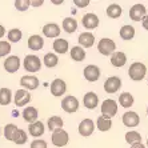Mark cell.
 Returning a JSON list of instances; mask_svg holds the SVG:
<instances>
[{"mask_svg":"<svg viewBox=\"0 0 148 148\" xmlns=\"http://www.w3.org/2000/svg\"><path fill=\"white\" fill-rule=\"evenodd\" d=\"M145 73H147V67L143 64V63H132L128 69V76L131 77L134 82H140L145 77Z\"/></svg>","mask_w":148,"mask_h":148,"instance_id":"obj_1","label":"cell"},{"mask_svg":"<svg viewBox=\"0 0 148 148\" xmlns=\"http://www.w3.org/2000/svg\"><path fill=\"white\" fill-rule=\"evenodd\" d=\"M23 67H24L25 71L35 73V72H38V71H40L41 60L36 55H27L24 58V60H23Z\"/></svg>","mask_w":148,"mask_h":148,"instance_id":"obj_2","label":"cell"},{"mask_svg":"<svg viewBox=\"0 0 148 148\" xmlns=\"http://www.w3.org/2000/svg\"><path fill=\"white\" fill-rule=\"evenodd\" d=\"M116 49V44L112 39H108V38H103L100 39V41L97 43V51L101 53L103 56H108V55H112Z\"/></svg>","mask_w":148,"mask_h":148,"instance_id":"obj_3","label":"cell"},{"mask_svg":"<svg viewBox=\"0 0 148 148\" xmlns=\"http://www.w3.org/2000/svg\"><path fill=\"white\" fill-rule=\"evenodd\" d=\"M101 116L106 119H111L114 117L117 112V103L114 99H107L101 103Z\"/></svg>","mask_w":148,"mask_h":148,"instance_id":"obj_4","label":"cell"},{"mask_svg":"<svg viewBox=\"0 0 148 148\" xmlns=\"http://www.w3.org/2000/svg\"><path fill=\"white\" fill-rule=\"evenodd\" d=\"M51 140L55 147H64V145L68 144L69 135H68V132L64 131V130H58V131L52 132Z\"/></svg>","mask_w":148,"mask_h":148,"instance_id":"obj_5","label":"cell"},{"mask_svg":"<svg viewBox=\"0 0 148 148\" xmlns=\"http://www.w3.org/2000/svg\"><path fill=\"white\" fill-rule=\"evenodd\" d=\"M62 108L63 111H66L67 114H73V112L79 110V100L75 96H72V95L66 96L62 100Z\"/></svg>","mask_w":148,"mask_h":148,"instance_id":"obj_6","label":"cell"},{"mask_svg":"<svg viewBox=\"0 0 148 148\" xmlns=\"http://www.w3.org/2000/svg\"><path fill=\"white\" fill-rule=\"evenodd\" d=\"M104 91L107 93H115L121 88V79L117 76H111L104 82Z\"/></svg>","mask_w":148,"mask_h":148,"instance_id":"obj_7","label":"cell"},{"mask_svg":"<svg viewBox=\"0 0 148 148\" xmlns=\"http://www.w3.org/2000/svg\"><path fill=\"white\" fill-rule=\"evenodd\" d=\"M39 84H40L39 79L34 75H24V76H21V79H20V86L24 90L34 91L39 87Z\"/></svg>","mask_w":148,"mask_h":148,"instance_id":"obj_8","label":"cell"},{"mask_svg":"<svg viewBox=\"0 0 148 148\" xmlns=\"http://www.w3.org/2000/svg\"><path fill=\"white\" fill-rule=\"evenodd\" d=\"M147 15V10L141 3H138L132 5L131 10H130V17H131L134 21H140L143 20Z\"/></svg>","mask_w":148,"mask_h":148,"instance_id":"obj_9","label":"cell"},{"mask_svg":"<svg viewBox=\"0 0 148 148\" xmlns=\"http://www.w3.org/2000/svg\"><path fill=\"white\" fill-rule=\"evenodd\" d=\"M49 90H51V93L53 95V96H56V97L63 96L64 92L67 91V84H66V82L62 80V79H55L51 83Z\"/></svg>","mask_w":148,"mask_h":148,"instance_id":"obj_10","label":"cell"},{"mask_svg":"<svg viewBox=\"0 0 148 148\" xmlns=\"http://www.w3.org/2000/svg\"><path fill=\"white\" fill-rule=\"evenodd\" d=\"M121 121H123V124L125 127H136L140 123V117L134 111H127V112H124L123 117H121Z\"/></svg>","mask_w":148,"mask_h":148,"instance_id":"obj_11","label":"cell"},{"mask_svg":"<svg viewBox=\"0 0 148 148\" xmlns=\"http://www.w3.org/2000/svg\"><path fill=\"white\" fill-rule=\"evenodd\" d=\"M20 68V59L19 56L12 55L8 56L5 60H4V69L10 73H15L17 69Z\"/></svg>","mask_w":148,"mask_h":148,"instance_id":"obj_12","label":"cell"},{"mask_svg":"<svg viewBox=\"0 0 148 148\" xmlns=\"http://www.w3.org/2000/svg\"><path fill=\"white\" fill-rule=\"evenodd\" d=\"M31 101V93L27 90H17L15 93V104L17 107H24Z\"/></svg>","mask_w":148,"mask_h":148,"instance_id":"obj_13","label":"cell"},{"mask_svg":"<svg viewBox=\"0 0 148 148\" xmlns=\"http://www.w3.org/2000/svg\"><path fill=\"white\" fill-rule=\"evenodd\" d=\"M93 131H95V123H93V120H91V119H84V120L80 121L79 134L82 135V136H84V138L91 136V135L93 134Z\"/></svg>","mask_w":148,"mask_h":148,"instance_id":"obj_14","label":"cell"},{"mask_svg":"<svg viewBox=\"0 0 148 148\" xmlns=\"http://www.w3.org/2000/svg\"><path fill=\"white\" fill-rule=\"evenodd\" d=\"M99 23H100L99 17L95 14H86L82 19L83 27L87 28V29H95V28H97Z\"/></svg>","mask_w":148,"mask_h":148,"instance_id":"obj_15","label":"cell"},{"mask_svg":"<svg viewBox=\"0 0 148 148\" xmlns=\"http://www.w3.org/2000/svg\"><path fill=\"white\" fill-rule=\"evenodd\" d=\"M84 77L87 79V82H96L100 77V68L93 64L87 66L84 68Z\"/></svg>","mask_w":148,"mask_h":148,"instance_id":"obj_16","label":"cell"},{"mask_svg":"<svg viewBox=\"0 0 148 148\" xmlns=\"http://www.w3.org/2000/svg\"><path fill=\"white\" fill-rule=\"evenodd\" d=\"M127 63V56L125 53L121 51H115L112 55H111V64L116 68H120V67H124Z\"/></svg>","mask_w":148,"mask_h":148,"instance_id":"obj_17","label":"cell"},{"mask_svg":"<svg viewBox=\"0 0 148 148\" xmlns=\"http://www.w3.org/2000/svg\"><path fill=\"white\" fill-rule=\"evenodd\" d=\"M79 44L82 48H91L95 44V36L91 32H83L79 36Z\"/></svg>","mask_w":148,"mask_h":148,"instance_id":"obj_18","label":"cell"},{"mask_svg":"<svg viewBox=\"0 0 148 148\" xmlns=\"http://www.w3.org/2000/svg\"><path fill=\"white\" fill-rule=\"evenodd\" d=\"M83 103H84V107H86V108H88V110H93V108L97 107V103H99V96H97L95 92H87L86 95H84Z\"/></svg>","mask_w":148,"mask_h":148,"instance_id":"obj_19","label":"cell"},{"mask_svg":"<svg viewBox=\"0 0 148 148\" xmlns=\"http://www.w3.org/2000/svg\"><path fill=\"white\" fill-rule=\"evenodd\" d=\"M28 48L32 49V51H40L44 45V39L39 36V35H32L28 39Z\"/></svg>","mask_w":148,"mask_h":148,"instance_id":"obj_20","label":"cell"},{"mask_svg":"<svg viewBox=\"0 0 148 148\" xmlns=\"http://www.w3.org/2000/svg\"><path fill=\"white\" fill-rule=\"evenodd\" d=\"M43 34L47 38H58L60 35V27H59L56 23H48L43 27Z\"/></svg>","mask_w":148,"mask_h":148,"instance_id":"obj_21","label":"cell"},{"mask_svg":"<svg viewBox=\"0 0 148 148\" xmlns=\"http://www.w3.org/2000/svg\"><path fill=\"white\" fill-rule=\"evenodd\" d=\"M44 131H45L44 124L41 123V121H35V123H31L28 125V132L34 138H40L41 135L44 134Z\"/></svg>","mask_w":148,"mask_h":148,"instance_id":"obj_22","label":"cell"},{"mask_svg":"<svg viewBox=\"0 0 148 148\" xmlns=\"http://www.w3.org/2000/svg\"><path fill=\"white\" fill-rule=\"evenodd\" d=\"M38 116H39V112L35 107H27L23 110V119H24L27 123L31 124V123L38 121Z\"/></svg>","mask_w":148,"mask_h":148,"instance_id":"obj_23","label":"cell"},{"mask_svg":"<svg viewBox=\"0 0 148 148\" xmlns=\"http://www.w3.org/2000/svg\"><path fill=\"white\" fill-rule=\"evenodd\" d=\"M135 103V99L130 92H123L120 93V96H119V104H120L123 108H130L132 107Z\"/></svg>","mask_w":148,"mask_h":148,"instance_id":"obj_24","label":"cell"},{"mask_svg":"<svg viewBox=\"0 0 148 148\" xmlns=\"http://www.w3.org/2000/svg\"><path fill=\"white\" fill-rule=\"evenodd\" d=\"M48 124V130L49 131H58V130H63V119L60 116H51L47 121Z\"/></svg>","mask_w":148,"mask_h":148,"instance_id":"obj_25","label":"cell"},{"mask_svg":"<svg viewBox=\"0 0 148 148\" xmlns=\"http://www.w3.org/2000/svg\"><path fill=\"white\" fill-rule=\"evenodd\" d=\"M69 53H71L72 60H75V62H83V60L86 59V49L82 48L80 45H75V47H72Z\"/></svg>","mask_w":148,"mask_h":148,"instance_id":"obj_26","label":"cell"},{"mask_svg":"<svg viewBox=\"0 0 148 148\" xmlns=\"http://www.w3.org/2000/svg\"><path fill=\"white\" fill-rule=\"evenodd\" d=\"M63 29L67 34H73L77 29V21H76V19H73V17H66L63 20Z\"/></svg>","mask_w":148,"mask_h":148,"instance_id":"obj_27","label":"cell"},{"mask_svg":"<svg viewBox=\"0 0 148 148\" xmlns=\"http://www.w3.org/2000/svg\"><path fill=\"white\" fill-rule=\"evenodd\" d=\"M52 47H53L56 53H66V52L68 51L69 45H68V41H67L66 39H56V40L53 41Z\"/></svg>","mask_w":148,"mask_h":148,"instance_id":"obj_28","label":"cell"},{"mask_svg":"<svg viewBox=\"0 0 148 148\" xmlns=\"http://www.w3.org/2000/svg\"><path fill=\"white\" fill-rule=\"evenodd\" d=\"M96 127H97V130L101 132L110 131L111 127H112V121H111V119H106V117H103L100 115L96 120Z\"/></svg>","mask_w":148,"mask_h":148,"instance_id":"obj_29","label":"cell"},{"mask_svg":"<svg viewBox=\"0 0 148 148\" xmlns=\"http://www.w3.org/2000/svg\"><path fill=\"white\" fill-rule=\"evenodd\" d=\"M120 38L123 39V40H132L135 36V28L132 27V25H123V27L120 28Z\"/></svg>","mask_w":148,"mask_h":148,"instance_id":"obj_30","label":"cell"},{"mask_svg":"<svg viewBox=\"0 0 148 148\" xmlns=\"http://www.w3.org/2000/svg\"><path fill=\"white\" fill-rule=\"evenodd\" d=\"M121 12H123V10H121V7L119 4H111V5L107 7V16L111 17V19H117V17H120Z\"/></svg>","mask_w":148,"mask_h":148,"instance_id":"obj_31","label":"cell"},{"mask_svg":"<svg viewBox=\"0 0 148 148\" xmlns=\"http://www.w3.org/2000/svg\"><path fill=\"white\" fill-rule=\"evenodd\" d=\"M12 99V92L10 88H0V104L1 106H8Z\"/></svg>","mask_w":148,"mask_h":148,"instance_id":"obj_32","label":"cell"},{"mask_svg":"<svg viewBox=\"0 0 148 148\" xmlns=\"http://www.w3.org/2000/svg\"><path fill=\"white\" fill-rule=\"evenodd\" d=\"M125 141L128 144H138V143H141V135L136 131H130L125 134Z\"/></svg>","mask_w":148,"mask_h":148,"instance_id":"obj_33","label":"cell"},{"mask_svg":"<svg viewBox=\"0 0 148 148\" xmlns=\"http://www.w3.org/2000/svg\"><path fill=\"white\" fill-rule=\"evenodd\" d=\"M17 130L19 128L16 127V124H7L4 127V136H5V139L14 141V138H15V135H16Z\"/></svg>","mask_w":148,"mask_h":148,"instance_id":"obj_34","label":"cell"},{"mask_svg":"<svg viewBox=\"0 0 148 148\" xmlns=\"http://www.w3.org/2000/svg\"><path fill=\"white\" fill-rule=\"evenodd\" d=\"M59 63V59L58 56L55 55V53H52V52H49V53H47V55L44 56V66L48 67V68H52V67H56Z\"/></svg>","mask_w":148,"mask_h":148,"instance_id":"obj_35","label":"cell"},{"mask_svg":"<svg viewBox=\"0 0 148 148\" xmlns=\"http://www.w3.org/2000/svg\"><path fill=\"white\" fill-rule=\"evenodd\" d=\"M27 139H28V135L25 134L24 130H17L16 135L14 138V143H16L17 145H23L27 143Z\"/></svg>","mask_w":148,"mask_h":148,"instance_id":"obj_36","label":"cell"},{"mask_svg":"<svg viewBox=\"0 0 148 148\" xmlns=\"http://www.w3.org/2000/svg\"><path fill=\"white\" fill-rule=\"evenodd\" d=\"M21 36H23V34H21V31L19 28H12V29L8 32V40H10V43H17V41H20Z\"/></svg>","mask_w":148,"mask_h":148,"instance_id":"obj_37","label":"cell"},{"mask_svg":"<svg viewBox=\"0 0 148 148\" xmlns=\"http://www.w3.org/2000/svg\"><path fill=\"white\" fill-rule=\"evenodd\" d=\"M11 52V43L10 41H0V58H4L7 56L8 53Z\"/></svg>","mask_w":148,"mask_h":148,"instance_id":"obj_38","label":"cell"},{"mask_svg":"<svg viewBox=\"0 0 148 148\" xmlns=\"http://www.w3.org/2000/svg\"><path fill=\"white\" fill-rule=\"evenodd\" d=\"M29 5H31L29 0H16L15 1V7L17 11H27Z\"/></svg>","mask_w":148,"mask_h":148,"instance_id":"obj_39","label":"cell"},{"mask_svg":"<svg viewBox=\"0 0 148 148\" xmlns=\"http://www.w3.org/2000/svg\"><path fill=\"white\" fill-rule=\"evenodd\" d=\"M31 148H47V143L44 140L38 139V140H34L31 143Z\"/></svg>","mask_w":148,"mask_h":148,"instance_id":"obj_40","label":"cell"},{"mask_svg":"<svg viewBox=\"0 0 148 148\" xmlns=\"http://www.w3.org/2000/svg\"><path fill=\"white\" fill-rule=\"evenodd\" d=\"M90 4V0H75V5L79 8H84Z\"/></svg>","mask_w":148,"mask_h":148,"instance_id":"obj_41","label":"cell"},{"mask_svg":"<svg viewBox=\"0 0 148 148\" xmlns=\"http://www.w3.org/2000/svg\"><path fill=\"white\" fill-rule=\"evenodd\" d=\"M141 24H143V28L148 31V15H145V17L141 20Z\"/></svg>","mask_w":148,"mask_h":148,"instance_id":"obj_42","label":"cell"},{"mask_svg":"<svg viewBox=\"0 0 148 148\" xmlns=\"http://www.w3.org/2000/svg\"><path fill=\"white\" fill-rule=\"evenodd\" d=\"M41 4H43L41 0H39V1H31V5H34V7H39V5H41Z\"/></svg>","mask_w":148,"mask_h":148,"instance_id":"obj_43","label":"cell"},{"mask_svg":"<svg viewBox=\"0 0 148 148\" xmlns=\"http://www.w3.org/2000/svg\"><path fill=\"white\" fill-rule=\"evenodd\" d=\"M4 34H5V28H4L3 25L0 24V39H1V38L4 36Z\"/></svg>","mask_w":148,"mask_h":148,"instance_id":"obj_44","label":"cell"},{"mask_svg":"<svg viewBox=\"0 0 148 148\" xmlns=\"http://www.w3.org/2000/svg\"><path fill=\"white\" fill-rule=\"evenodd\" d=\"M131 148H145V145H143L141 143H138V144L131 145Z\"/></svg>","mask_w":148,"mask_h":148,"instance_id":"obj_45","label":"cell"},{"mask_svg":"<svg viewBox=\"0 0 148 148\" xmlns=\"http://www.w3.org/2000/svg\"><path fill=\"white\" fill-rule=\"evenodd\" d=\"M52 3H53V4H62L63 1H62V0H53Z\"/></svg>","mask_w":148,"mask_h":148,"instance_id":"obj_46","label":"cell"},{"mask_svg":"<svg viewBox=\"0 0 148 148\" xmlns=\"http://www.w3.org/2000/svg\"><path fill=\"white\" fill-rule=\"evenodd\" d=\"M147 148H148V139H147Z\"/></svg>","mask_w":148,"mask_h":148,"instance_id":"obj_47","label":"cell"},{"mask_svg":"<svg viewBox=\"0 0 148 148\" xmlns=\"http://www.w3.org/2000/svg\"><path fill=\"white\" fill-rule=\"evenodd\" d=\"M0 134H1V128H0Z\"/></svg>","mask_w":148,"mask_h":148,"instance_id":"obj_48","label":"cell"},{"mask_svg":"<svg viewBox=\"0 0 148 148\" xmlns=\"http://www.w3.org/2000/svg\"><path fill=\"white\" fill-rule=\"evenodd\" d=\"M147 115H148V108H147Z\"/></svg>","mask_w":148,"mask_h":148,"instance_id":"obj_49","label":"cell"}]
</instances>
